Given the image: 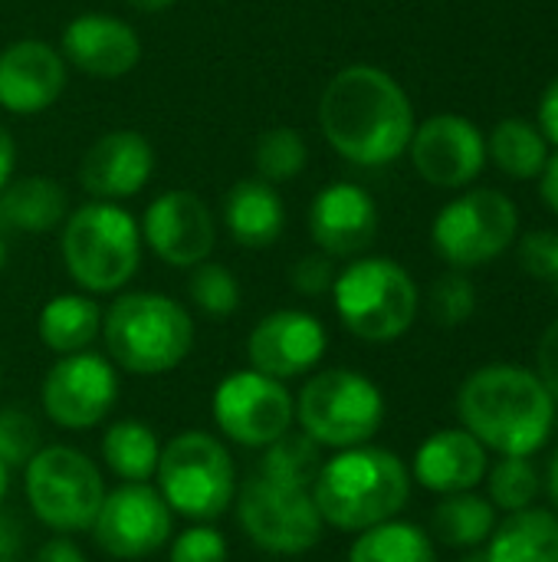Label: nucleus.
<instances>
[{
	"mask_svg": "<svg viewBox=\"0 0 558 562\" xmlns=\"http://www.w3.org/2000/svg\"><path fill=\"white\" fill-rule=\"evenodd\" d=\"M319 125L326 142L362 168L391 165L414 135V109L408 92L378 66L339 69L319 99Z\"/></svg>",
	"mask_w": 558,
	"mask_h": 562,
	"instance_id": "nucleus-1",
	"label": "nucleus"
},
{
	"mask_svg": "<svg viewBox=\"0 0 558 562\" xmlns=\"http://www.w3.org/2000/svg\"><path fill=\"white\" fill-rule=\"evenodd\" d=\"M460 428L500 458H533L553 435L556 402L523 366H483L457 395Z\"/></svg>",
	"mask_w": 558,
	"mask_h": 562,
	"instance_id": "nucleus-2",
	"label": "nucleus"
},
{
	"mask_svg": "<svg viewBox=\"0 0 558 562\" xmlns=\"http://www.w3.org/2000/svg\"><path fill=\"white\" fill-rule=\"evenodd\" d=\"M312 501L326 527L362 533L395 520L411 501V468L388 448L355 445L332 451L312 481Z\"/></svg>",
	"mask_w": 558,
	"mask_h": 562,
	"instance_id": "nucleus-3",
	"label": "nucleus"
},
{
	"mask_svg": "<svg viewBox=\"0 0 558 562\" xmlns=\"http://www.w3.org/2000/svg\"><path fill=\"white\" fill-rule=\"evenodd\" d=\"M102 342L115 369L151 379L191 356L194 319L164 293H122L102 313Z\"/></svg>",
	"mask_w": 558,
	"mask_h": 562,
	"instance_id": "nucleus-4",
	"label": "nucleus"
},
{
	"mask_svg": "<svg viewBox=\"0 0 558 562\" xmlns=\"http://www.w3.org/2000/svg\"><path fill=\"white\" fill-rule=\"evenodd\" d=\"M155 487L174 517L187 524H214L237 501V464L220 435L191 428L161 445Z\"/></svg>",
	"mask_w": 558,
	"mask_h": 562,
	"instance_id": "nucleus-5",
	"label": "nucleus"
},
{
	"mask_svg": "<svg viewBox=\"0 0 558 562\" xmlns=\"http://www.w3.org/2000/svg\"><path fill=\"white\" fill-rule=\"evenodd\" d=\"M59 247L72 283L86 293H118L141 263V231L112 201H92L66 214Z\"/></svg>",
	"mask_w": 558,
	"mask_h": 562,
	"instance_id": "nucleus-6",
	"label": "nucleus"
},
{
	"mask_svg": "<svg viewBox=\"0 0 558 562\" xmlns=\"http://www.w3.org/2000/svg\"><path fill=\"white\" fill-rule=\"evenodd\" d=\"M332 303L355 339L395 342L414 326L421 293L401 263L388 257H362L335 273Z\"/></svg>",
	"mask_w": 558,
	"mask_h": 562,
	"instance_id": "nucleus-7",
	"label": "nucleus"
},
{
	"mask_svg": "<svg viewBox=\"0 0 558 562\" xmlns=\"http://www.w3.org/2000/svg\"><path fill=\"white\" fill-rule=\"evenodd\" d=\"M105 471L72 445H43L23 464V494L30 514L53 533H89L102 497Z\"/></svg>",
	"mask_w": 558,
	"mask_h": 562,
	"instance_id": "nucleus-8",
	"label": "nucleus"
},
{
	"mask_svg": "<svg viewBox=\"0 0 558 562\" xmlns=\"http://www.w3.org/2000/svg\"><path fill=\"white\" fill-rule=\"evenodd\" d=\"M385 425L382 389L355 369H322L296 395V428L322 451L368 445Z\"/></svg>",
	"mask_w": 558,
	"mask_h": 562,
	"instance_id": "nucleus-9",
	"label": "nucleus"
},
{
	"mask_svg": "<svg viewBox=\"0 0 558 562\" xmlns=\"http://www.w3.org/2000/svg\"><path fill=\"white\" fill-rule=\"evenodd\" d=\"M234 510L250 547L270 557H303L316 550L326 533L312 491L276 484L263 474L237 487Z\"/></svg>",
	"mask_w": 558,
	"mask_h": 562,
	"instance_id": "nucleus-10",
	"label": "nucleus"
},
{
	"mask_svg": "<svg viewBox=\"0 0 558 562\" xmlns=\"http://www.w3.org/2000/svg\"><path fill=\"white\" fill-rule=\"evenodd\" d=\"M210 415L224 441L263 451L280 435L296 428V398L286 382L257 369H237L214 389Z\"/></svg>",
	"mask_w": 558,
	"mask_h": 562,
	"instance_id": "nucleus-11",
	"label": "nucleus"
},
{
	"mask_svg": "<svg viewBox=\"0 0 558 562\" xmlns=\"http://www.w3.org/2000/svg\"><path fill=\"white\" fill-rule=\"evenodd\" d=\"M520 231L516 204L503 191L477 188L451 201L434 221V250L457 270L500 257Z\"/></svg>",
	"mask_w": 558,
	"mask_h": 562,
	"instance_id": "nucleus-12",
	"label": "nucleus"
},
{
	"mask_svg": "<svg viewBox=\"0 0 558 562\" xmlns=\"http://www.w3.org/2000/svg\"><path fill=\"white\" fill-rule=\"evenodd\" d=\"M118 402V369L92 349L59 356L39 385L43 415L62 431L99 428Z\"/></svg>",
	"mask_w": 558,
	"mask_h": 562,
	"instance_id": "nucleus-13",
	"label": "nucleus"
},
{
	"mask_svg": "<svg viewBox=\"0 0 558 562\" xmlns=\"http://www.w3.org/2000/svg\"><path fill=\"white\" fill-rule=\"evenodd\" d=\"M92 543L112 560L135 562L161 553L174 533V514L151 481L105 491L89 527Z\"/></svg>",
	"mask_w": 558,
	"mask_h": 562,
	"instance_id": "nucleus-14",
	"label": "nucleus"
},
{
	"mask_svg": "<svg viewBox=\"0 0 558 562\" xmlns=\"http://www.w3.org/2000/svg\"><path fill=\"white\" fill-rule=\"evenodd\" d=\"M141 240L168 267L187 270L210 260L217 244V227L210 207L191 191L158 194L141 217Z\"/></svg>",
	"mask_w": 558,
	"mask_h": 562,
	"instance_id": "nucleus-15",
	"label": "nucleus"
},
{
	"mask_svg": "<svg viewBox=\"0 0 558 562\" xmlns=\"http://www.w3.org/2000/svg\"><path fill=\"white\" fill-rule=\"evenodd\" d=\"M326 349H329V333L306 310H276L263 316L247 336L250 369L280 382L312 375Z\"/></svg>",
	"mask_w": 558,
	"mask_h": 562,
	"instance_id": "nucleus-16",
	"label": "nucleus"
},
{
	"mask_svg": "<svg viewBox=\"0 0 558 562\" xmlns=\"http://www.w3.org/2000/svg\"><path fill=\"white\" fill-rule=\"evenodd\" d=\"M408 148L418 175L434 188H464L487 165L483 132L464 115H434L414 125Z\"/></svg>",
	"mask_w": 558,
	"mask_h": 562,
	"instance_id": "nucleus-17",
	"label": "nucleus"
},
{
	"mask_svg": "<svg viewBox=\"0 0 558 562\" xmlns=\"http://www.w3.org/2000/svg\"><path fill=\"white\" fill-rule=\"evenodd\" d=\"M155 171V148L141 132L115 128L95 138L79 161V184L95 201L135 198Z\"/></svg>",
	"mask_w": 558,
	"mask_h": 562,
	"instance_id": "nucleus-18",
	"label": "nucleus"
},
{
	"mask_svg": "<svg viewBox=\"0 0 558 562\" xmlns=\"http://www.w3.org/2000/svg\"><path fill=\"white\" fill-rule=\"evenodd\" d=\"M309 234L316 247L329 254L332 260L358 257L372 247L378 234V207L365 188L335 181L312 198Z\"/></svg>",
	"mask_w": 558,
	"mask_h": 562,
	"instance_id": "nucleus-19",
	"label": "nucleus"
},
{
	"mask_svg": "<svg viewBox=\"0 0 558 562\" xmlns=\"http://www.w3.org/2000/svg\"><path fill=\"white\" fill-rule=\"evenodd\" d=\"M66 89V59L43 40H16L0 53V105L13 115L46 112Z\"/></svg>",
	"mask_w": 558,
	"mask_h": 562,
	"instance_id": "nucleus-20",
	"label": "nucleus"
},
{
	"mask_svg": "<svg viewBox=\"0 0 558 562\" xmlns=\"http://www.w3.org/2000/svg\"><path fill=\"white\" fill-rule=\"evenodd\" d=\"M62 59L95 79H122L141 59L138 33L109 13L72 16L62 30Z\"/></svg>",
	"mask_w": 558,
	"mask_h": 562,
	"instance_id": "nucleus-21",
	"label": "nucleus"
},
{
	"mask_svg": "<svg viewBox=\"0 0 558 562\" xmlns=\"http://www.w3.org/2000/svg\"><path fill=\"white\" fill-rule=\"evenodd\" d=\"M487 448L467 428H441L428 435L411 461V481L441 497L474 491L487 477Z\"/></svg>",
	"mask_w": 558,
	"mask_h": 562,
	"instance_id": "nucleus-22",
	"label": "nucleus"
},
{
	"mask_svg": "<svg viewBox=\"0 0 558 562\" xmlns=\"http://www.w3.org/2000/svg\"><path fill=\"white\" fill-rule=\"evenodd\" d=\"M224 221L240 247H273L286 227V207L280 191L263 178H243L227 191Z\"/></svg>",
	"mask_w": 558,
	"mask_h": 562,
	"instance_id": "nucleus-23",
	"label": "nucleus"
},
{
	"mask_svg": "<svg viewBox=\"0 0 558 562\" xmlns=\"http://www.w3.org/2000/svg\"><path fill=\"white\" fill-rule=\"evenodd\" d=\"M66 214H69V198L53 178L43 175H26L16 181L10 178V184L0 191V227L46 234L56 224H62Z\"/></svg>",
	"mask_w": 558,
	"mask_h": 562,
	"instance_id": "nucleus-24",
	"label": "nucleus"
},
{
	"mask_svg": "<svg viewBox=\"0 0 558 562\" xmlns=\"http://www.w3.org/2000/svg\"><path fill=\"white\" fill-rule=\"evenodd\" d=\"M490 562H558V514L526 507L490 533Z\"/></svg>",
	"mask_w": 558,
	"mask_h": 562,
	"instance_id": "nucleus-25",
	"label": "nucleus"
},
{
	"mask_svg": "<svg viewBox=\"0 0 558 562\" xmlns=\"http://www.w3.org/2000/svg\"><path fill=\"white\" fill-rule=\"evenodd\" d=\"M36 333H39V342L56 356L82 352L102 336V310L92 296L59 293L43 303Z\"/></svg>",
	"mask_w": 558,
	"mask_h": 562,
	"instance_id": "nucleus-26",
	"label": "nucleus"
},
{
	"mask_svg": "<svg viewBox=\"0 0 558 562\" xmlns=\"http://www.w3.org/2000/svg\"><path fill=\"white\" fill-rule=\"evenodd\" d=\"M161 458V441L151 425L138 418L112 422L99 441L102 471L115 474L118 484H145L155 481V468Z\"/></svg>",
	"mask_w": 558,
	"mask_h": 562,
	"instance_id": "nucleus-27",
	"label": "nucleus"
},
{
	"mask_svg": "<svg viewBox=\"0 0 558 562\" xmlns=\"http://www.w3.org/2000/svg\"><path fill=\"white\" fill-rule=\"evenodd\" d=\"M497 530V507L474 494H447L431 514V537L451 550H480Z\"/></svg>",
	"mask_w": 558,
	"mask_h": 562,
	"instance_id": "nucleus-28",
	"label": "nucleus"
},
{
	"mask_svg": "<svg viewBox=\"0 0 558 562\" xmlns=\"http://www.w3.org/2000/svg\"><path fill=\"white\" fill-rule=\"evenodd\" d=\"M349 562H437V550L428 530L395 517L355 533Z\"/></svg>",
	"mask_w": 558,
	"mask_h": 562,
	"instance_id": "nucleus-29",
	"label": "nucleus"
},
{
	"mask_svg": "<svg viewBox=\"0 0 558 562\" xmlns=\"http://www.w3.org/2000/svg\"><path fill=\"white\" fill-rule=\"evenodd\" d=\"M490 158L510 178H539L549 165V142L539 125L523 119H503L490 135Z\"/></svg>",
	"mask_w": 558,
	"mask_h": 562,
	"instance_id": "nucleus-30",
	"label": "nucleus"
},
{
	"mask_svg": "<svg viewBox=\"0 0 558 562\" xmlns=\"http://www.w3.org/2000/svg\"><path fill=\"white\" fill-rule=\"evenodd\" d=\"M322 448L303 435L299 428H289L286 435H280L273 445L263 448V458H260V468L257 474L276 481V484H289V487H312V481L319 477V468H322Z\"/></svg>",
	"mask_w": 558,
	"mask_h": 562,
	"instance_id": "nucleus-31",
	"label": "nucleus"
},
{
	"mask_svg": "<svg viewBox=\"0 0 558 562\" xmlns=\"http://www.w3.org/2000/svg\"><path fill=\"white\" fill-rule=\"evenodd\" d=\"M306 161H309V145L289 125H276V128L260 132V138L253 145L257 178H263L270 184L296 178L306 168Z\"/></svg>",
	"mask_w": 558,
	"mask_h": 562,
	"instance_id": "nucleus-32",
	"label": "nucleus"
},
{
	"mask_svg": "<svg viewBox=\"0 0 558 562\" xmlns=\"http://www.w3.org/2000/svg\"><path fill=\"white\" fill-rule=\"evenodd\" d=\"M487 477H490V504L506 514L533 507V501L539 497V487H543L539 471L533 468L529 458H500L487 471Z\"/></svg>",
	"mask_w": 558,
	"mask_h": 562,
	"instance_id": "nucleus-33",
	"label": "nucleus"
},
{
	"mask_svg": "<svg viewBox=\"0 0 558 562\" xmlns=\"http://www.w3.org/2000/svg\"><path fill=\"white\" fill-rule=\"evenodd\" d=\"M187 296L191 303L210 316V319H227L237 313L240 306V283L237 277L224 267V263H197L191 267V280H187Z\"/></svg>",
	"mask_w": 558,
	"mask_h": 562,
	"instance_id": "nucleus-34",
	"label": "nucleus"
},
{
	"mask_svg": "<svg viewBox=\"0 0 558 562\" xmlns=\"http://www.w3.org/2000/svg\"><path fill=\"white\" fill-rule=\"evenodd\" d=\"M477 310V290L464 273H444L431 283L428 293V313L437 326L454 329L464 326Z\"/></svg>",
	"mask_w": 558,
	"mask_h": 562,
	"instance_id": "nucleus-35",
	"label": "nucleus"
},
{
	"mask_svg": "<svg viewBox=\"0 0 558 562\" xmlns=\"http://www.w3.org/2000/svg\"><path fill=\"white\" fill-rule=\"evenodd\" d=\"M39 448H43L39 422L23 408H0V461L10 471H23V464Z\"/></svg>",
	"mask_w": 558,
	"mask_h": 562,
	"instance_id": "nucleus-36",
	"label": "nucleus"
},
{
	"mask_svg": "<svg viewBox=\"0 0 558 562\" xmlns=\"http://www.w3.org/2000/svg\"><path fill=\"white\" fill-rule=\"evenodd\" d=\"M168 562H230V543L214 524H187L168 540Z\"/></svg>",
	"mask_w": 558,
	"mask_h": 562,
	"instance_id": "nucleus-37",
	"label": "nucleus"
},
{
	"mask_svg": "<svg viewBox=\"0 0 558 562\" xmlns=\"http://www.w3.org/2000/svg\"><path fill=\"white\" fill-rule=\"evenodd\" d=\"M520 260L526 267L529 277H536L539 283H549L558 296V234L556 231H536L523 240L520 247Z\"/></svg>",
	"mask_w": 558,
	"mask_h": 562,
	"instance_id": "nucleus-38",
	"label": "nucleus"
},
{
	"mask_svg": "<svg viewBox=\"0 0 558 562\" xmlns=\"http://www.w3.org/2000/svg\"><path fill=\"white\" fill-rule=\"evenodd\" d=\"M289 283L296 293L303 296H322V293H332V283H335V267H332V257L316 250V254H306L296 260V267L289 270Z\"/></svg>",
	"mask_w": 558,
	"mask_h": 562,
	"instance_id": "nucleus-39",
	"label": "nucleus"
},
{
	"mask_svg": "<svg viewBox=\"0 0 558 562\" xmlns=\"http://www.w3.org/2000/svg\"><path fill=\"white\" fill-rule=\"evenodd\" d=\"M536 375L558 405V319L543 333L536 349Z\"/></svg>",
	"mask_w": 558,
	"mask_h": 562,
	"instance_id": "nucleus-40",
	"label": "nucleus"
},
{
	"mask_svg": "<svg viewBox=\"0 0 558 562\" xmlns=\"http://www.w3.org/2000/svg\"><path fill=\"white\" fill-rule=\"evenodd\" d=\"M33 562H89V560H86L82 547H79L72 537L53 533V540H46V543L36 550Z\"/></svg>",
	"mask_w": 558,
	"mask_h": 562,
	"instance_id": "nucleus-41",
	"label": "nucleus"
},
{
	"mask_svg": "<svg viewBox=\"0 0 558 562\" xmlns=\"http://www.w3.org/2000/svg\"><path fill=\"white\" fill-rule=\"evenodd\" d=\"M539 132L546 135V142L558 145V79H553L539 99Z\"/></svg>",
	"mask_w": 558,
	"mask_h": 562,
	"instance_id": "nucleus-42",
	"label": "nucleus"
},
{
	"mask_svg": "<svg viewBox=\"0 0 558 562\" xmlns=\"http://www.w3.org/2000/svg\"><path fill=\"white\" fill-rule=\"evenodd\" d=\"M20 540H23V530H20L16 517L0 507V560H16Z\"/></svg>",
	"mask_w": 558,
	"mask_h": 562,
	"instance_id": "nucleus-43",
	"label": "nucleus"
},
{
	"mask_svg": "<svg viewBox=\"0 0 558 562\" xmlns=\"http://www.w3.org/2000/svg\"><path fill=\"white\" fill-rule=\"evenodd\" d=\"M13 165H16V145H13V138H10L7 125L0 122V191L10 184V178H13Z\"/></svg>",
	"mask_w": 558,
	"mask_h": 562,
	"instance_id": "nucleus-44",
	"label": "nucleus"
},
{
	"mask_svg": "<svg viewBox=\"0 0 558 562\" xmlns=\"http://www.w3.org/2000/svg\"><path fill=\"white\" fill-rule=\"evenodd\" d=\"M543 198L549 201V207L556 211L558 217V155L556 158H549V165H546V171H543Z\"/></svg>",
	"mask_w": 558,
	"mask_h": 562,
	"instance_id": "nucleus-45",
	"label": "nucleus"
},
{
	"mask_svg": "<svg viewBox=\"0 0 558 562\" xmlns=\"http://www.w3.org/2000/svg\"><path fill=\"white\" fill-rule=\"evenodd\" d=\"M135 10H145V13H161L168 7H174V0H128Z\"/></svg>",
	"mask_w": 558,
	"mask_h": 562,
	"instance_id": "nucleus-46",
	"label": "nucleus"
},
{
	"mask_svg": "<svg viewBox=\"0 0 558 562\" xmlns=\"http://www.w3.org/2000/svg\"><path fill=\"white\" fill-rule=\"evenodd\" d=\"M549 497H553V504H556L558 510V451L556 458H553V464H549Z\"/></svg>",
	"mask_w": 558,
	"mask_h": 562,
	"instance_id": "nucleus-47",
	"label": "nucleus"
},
{
	"mask_svg": "<svg viewBox=\"0 0 558 562\" xmlns=\"http://www.w3.org/2000/svg\"><path fill=\"white\" fill-rule=\"evenodd\" d=\"M7 494H10V468L0 461V507H3V501H7Z\"/></svg>",
	"mask_w": 558,
	"mask_h": 562,
	"instance_id": "nucleus-48",
	"label": "nucleus"
},
{
	"mask_svg": "<svg viewBox=\"0 0 558 562\" xmlns=\"http://www.w3.org/2000/svg\"><path fill=\"white\" fill-rule=\"evenodd\" d=\"M464 562H490L487 560V550H470V557Z\"/></svg>",
	"mask_w": 558,
	"mask_h": 562,
	"instance_id": "nucleus-49",
	"label": "nucleus"
},
{
	"mask_svg": "<svg viewBox=\"0 0 558 562\" xmlns=\"http://www.w3.org/2000/svg\"><path fill=\"white\" fill-rule=\"evenodd\" d=\"M7 267V240H3V227H0V270Z\"/></svg>",
	"mask_w": 558,
	"mask_h": 562,
	"instance_id": "nucleus-50",
	"label": "nucleus"
},
{
	"mask_svg": "<svg viewBox=\"0 0 558 562\" xmlns=\"http://www.w3.org/2000/svg\"><path fill=\"white\" fill-rule=\"evenodd\" d=\"M0 562H20V560H0Z\"/></svg>",
	"mask_w": 558,
	"mask_h": 562,
	"instance_id": "nucleus-51",
	"label": "nucleus"
},
{
	"mask_svg": "<svg viewBox=\"0 0 558 562\" xmlns=\"http://www.w3.org/2000/svg\"><path fill=\"white\" fill-rule=\"evenodd\" d=\"M0 382H3V372H0Z\"/></svg>",
	"mask_w": 558,
	"mask_h": 562,
	"instance_id": "nucleus-52",
	"label": "nucleus"
}]
</instances>
